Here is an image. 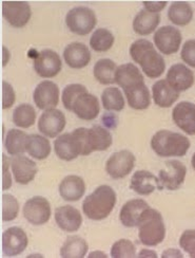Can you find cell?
I'll use <instances>...</instances> for the list:
<instances>
[{
  "instance_id": "cell-45",
  "label": "cell",
  "mask_w": 195,
  "mask_h": 258,
  "mask_svg": "<svg viewBox=\"0 0 195 258\" xmlns=\"http://www.w3.org/2000/svg\"><path fill=\"white\" fill-rule=\"evenodd\" d=\"M3 168H4V175H3V189L7 190L11 186H12V177H11L10 174V159L6 156L3 155Z\"/></svg>"
},
{
  "instance_id": "cell-19",
  "label": "cell",
  "mask_w": 195,
  "mask_h": 258,
  "mask_svg": "<svg viewBox=\"0 0 195 258\" xmlns=\"http://www.w3.org/2000/svg\"><path fill=\"white\" fill-rule=\"evenodd\" d=\"M12 171L17 183L26 185L34 180L37 174V165L33 160L20 155L12 160Z\"/></svg>"
},
{
  "instance_id": "cell-48",
  "label": "cell",
  "mask_w": 195,
  "mask_h": 258,
  "mask_svg": "<svg viewBox=\"0 0 195 258\" xmlns=\"http://www.w3.org/2000/svg\"><path fill=\"white\" fill-rule=\"evenodd\" d=\"M161 257H164V258H177V257H180V258H182L183 254L180 251L176 250V249H168L161 254Z\"/></svg>"
},
{
  "instance_id": "cell-21",
  "label": "cell",
  "mask_w": 195,
  "mask_h": 258,
  "mask_svg": "<svg viewBox=\"0 0 195 258\" xmlns=\"http://www.w3.org/2000/svg\"><path fill=\"white\" fill-rule=\"evenodd\" d=\"M54 149L57 157L63 161H72L81 154L79 143L73 133L59 136L54 142Z\"/></svg>"
},
{
  "instance_id": "cell-9",
  "label": "cell",
  "mask_w": 195,
  "mask_h": 258,
  "mask_svg": "<svg viewBox=\"0 0 195 258\" xmlns=\"http://www.w3.org/2000/svg\"><path fill=\"white\" fill-rule=\"evenodd\" d=\"M181 40L180 31L172 26L161 27L154 34V44L165 55L175 54L179 50Z\"/></svg>"
},
{
  "instance_id": "cell-27",
  "label": "cell",
  "mask_w": 195,
  "mask_h": 258,
  "mask_svg": "<svg viewBox=\"0 0 195 258\" xmlns=\"http://www.w3.org/2000/svg\"><path fill=\"white\" fill-rule=\"evenodd\" d=\"M115 81L119 85V87L123 89H127L131 86H134L138 83H144V75L134 63L128 62L124 63L122 66L117 67Z\"/></svg>"
},
{
  "instance_id": "cell-31",
  "label": "cell",
  "mask_w": 195,
  "mask_h": 258,
  "mask_svg": "<svg viewBox=\"0 0 195 258\" xmlns=\"http://www.w3.org/2000/svg\"><path fill=\"white\" fill-rule=\"evenodd\" d=\"M89 245L79 236H69L60 249L62 258H83L88 253Z\"/></svg>"
},
{
  "instance_id": "cell-16",
  "label": "cell",
  "mask_w": 195,
  "mask_h": 258,
  "mask_svg": "<svg viewBox=\"0 0 195 258\" xmlns=\"http://www.w3.org/2000/svg\"><path fill=\"white\" fill-rule=\"evenodd\" d=\"M167 82L176 91H186L194 84V73L186 64L175 63L170 67L167 73Z\"/></svg>"
},
{
  "instance_id": "cell-12",
  "label": "cell",
  "mask_w": 195,
  "mask_h": 258,
  "mask_svg": "<svg viewBox=\"0 0 195 258\" xmlns=\"http://www.w3.org/2000/svg\"><path fill=\"white\" fill-rule=\"evenodd\" d=\"M27 233L18 227H12L3 234V253L7 257L20 255L28 246Z\"/></svg>"
},
{
  "instance_id": "cell-49",
  "label": "cell",
  "mask_w": 195,
  "mask_h": 258,
  "mask_svg": "<svg viewBox=\"0 0 195 258\" xmlns=\"http://www.w3.org/2000/svg\"><path fill=\"white\" fill-rule=\"evenodd\" d=\"M138 257H158V255H157V253L156 252H154V251H152V250H148V249H144V250H142L140 251L139 253H138V255H137Z\"/></svg>"
},
{
  "instance_id": "cell-2",
  "label": "cell",
  "mask_w": 195,
  "mask_h": 258,
  "mask_svg": "<svg viewBox=\"0 0 195 258\" xmlns=\"http://www.w3.org/2000/svg\"><path fill=\"white\" fill-rule=\"evenodd\" d=\"M116 204V192L109 185H101L86 197L82 203V211L91 220L106 219Z\"/></svg>"
},
{
  "instance_id": "cell-26",
  "label": "cell",
  "mask_w": 195,
  "mask_h": 258,
  "mask_svg": "<svg viewBox=\"0 0 195 258\" xmlns=\"http://www.w3.org/2000/svg\"><path fill=\"white\" fill-rule=\"evenodd\" d=\"M152 93L154 103L160 108H169L179 98V92L173 89L167 80L157 81L153 85Z\"/></svg>"
},
{
  "instance_id": "cell-11",
  "label": "cell",
  "mask_w": 195,
  "mask_h": 258,
  "mask_svg": "<svg viewBox=\"0 0 195 258\" xmlns=\"http://www.w3.org/2000/svg\"><path fill=\"white\" fill-rule=\"evenodd\" d=\"M3 15L13 28H24L30 21L32 10L26 2H4Z\"/></svg>"
},
{
  "instance_id": "cell-15",
  "label": "cell",
  "mask_w": 195,
  "mask_h": 258,
  "mask_svg": "<svg viewBox=\"0 0 195 258\" xmlns=\"http://www.w3.org/2000/svg\"><path fill=\"white\" fill-rule=\"evenodd\" d=\"M175 125L187 135H195V104L191 102L178 103L172 111Z\"/></svg>"
},
{
  "instance_id": "cell-39",
  "label": "cell",
  "mask_w": 195,
  "mask_h": 258,
  "mask_svg": "<svg viewBox=\"0 0 195 258\" xmlns=\"http://www.w3.org/2000/svg\"><path fill=\"white\" fill-rule=\"evenodd\" d=\"M111 257L113 258H134L136 249L134 243L129 239H119L111 248Z\"/></svg>"
},
{
  "instance_id": "cell-18",
  "label": "cell",
  "mask_w": 195,
  "mask_h": 258,
  "mask_svg": "<svg viewBox=\"0 0 195 258\" xmlns=\"http://www.w3.org/2000/svg\"><path fill=\"white\" fill-rule=\"evenodd\" d=\"M63 58L72 69H82L88 66L91 60L89 48L81 42H72L63 51Z\"/></svg>"
},
{
  "instance_id": "cell-13",
  "label": "cell",
  "mask_w": 195,
  "mask_h": 258,
  "mask_svg": "<svg viewBox=\"0 0 195 258\" xmlns=\"http://www.w3.org/2000/svg\"><path fill=\"white\" fill-rule=\"evenodd\" d=\"M33 100L41 110L54 109L59 102L58 86L51 81L39 83L33 92Z\"/></svg>"
},
{
  "instance_id": "cell-10",
  "label": "cell",
  "mask_w": 195,
  "mask_h": 258,
  "mask_svg": "<svg viewBox=\"0 0 195 258\" xmlns=\"http://www.w3.org/2000/svg\"><path fill=\"white\" fill-rule=\"evenodd\" d=\"M50 202L41 196L30 198L24 206L25 218L34 225H42L47 223L51 217Z\"/></svg>"
},
{
  "instance_id": "cell-5",
  "label": "cell",
  "mask_w": 195,
  "mask_h": 258,
  "mask_svg": "<svg viewBox=\"0 0 195 258\" xmlns=\"http://www.w3.org/2000/svg\"><path fill=\"white\" fill-rule=\"evenodd\" d=\"M97 24L94 11L86 7H76L70 10L66 16V25L74 34L80 36L91 33Z\"/></svg>"
},
{
  "instance_id": "cell-41",
  "label": "cell",
  "mask_w": 195,
  "mask_h": 258,
  "mask_svg": "<svg viewBox=\"0 0 195 258\" xmlns=\"http://www.w3.org/2000/svg\"><path fill=\"white\" fill-rule=\"evenodd\" d=\"M179 245L191 258H195V230L183 232L179 238Z\"/></svg>"
},
{
  "instance_id": "cell-51",
  "label": "cell",
  "mask_w": 195,
  "mask_h": 258,
  "mask_svg": "<svg viewBox=\"0 0 195 258\" xmlns=\"http://www.w3.org/2000/svg\"><path fill=\"white\" fill-rule=\"evenodd\" d=\"M89 257L90 258H92V257H108V255L104 252H101V251H95V252L90 253Z\"/></svg>"
},
{
  "instance_id": "cell-8",
  "label": "cell",
  "mask_w": 195,
  "mask_h": 258,
  "mask_svg": "<svg viewBox=\"0 0 195 258\" xmlns=\"http://www.w3.org/2000/svg\"><path fill=\"white\" fill-rule=\"evenodd\" d=\"M33 67L35 72L43 79L54 78L61 71L62 61L58 53L46 49L40 51L34 58Z\"/></svg>"
},
{
  "instance_id": "cell-20",
  "label": "cell",
  "mask_w": 195,
  "mask_h": 258,
  "mask_svg": "<svg viewBox=\"0 0 195 258\" xmlns=\"http://www.w3.org/2000/svg\"><path fill=\"white\" fill-rule=\"evenodd\" d=\"M55 221L62 231L73 233L81 227L82 217L77 209L71 206H63L55 210Z\"/></svg>"
},
{
  "instance_id": "cell-47",
  "label": "cell",
  "mask_w": 195,
  "mask_h": 258,
  "mask_svg": "<svg viewBox=\"0 0 195 258\" xmlns=\"http://www.w3.org/2000/svg\"><path fill=\"white\" fill-rule=\"evenodd\" d=\"M103 122L105 123V125L109 128H115L116 124H117V119L116 116L112 113H106L103 117Z\"/></svg>"
},
{
  "instance_id": "cell-24",
  "label": "cell",
  "mask_w": 195,
  "mask_h": 258,
  "mask_svg": "<svg viewBox=\"0 0 195 258\" xmlns=\"http://www.w3.org/2000/svg\"><path fill=\"white\" fill-rule=\"evenodd\" d=\"M58 191L63 200L70 202L78 201L84 195L85 183L81 177L71 175L60 182Z\"/></svg>"
},
{
  "instance_id": "cell-44",
  "label": "cell",
  "mask_w": 195,
  "mask_h": 258,
  "mask_svg": "<svg viewBox=\"0 0 195 258\" xmlns=\"http://www.w3.org/2000/svg\"><path fill=\"white\" fill-rule=\"evenodd\" d=\"M16 101V94L12 85L8 82H3V108L9 109L14 105Z\"/></svg>"
},
{
  "instance_id": "cell-30",
  "label": "cell",
  "mask_w": 195,
  "mask_h": 258,
  "mask_svg": "<svg viewBox=\"0 0 195 258\" xmlns=\"http://www.w3.org/2000/svg\"><path fill=\"white\" fill-rule=\"evenodd\" d=\"M27 153L37 160H45L51 154L50 141L40 135H29L26 144Z\"/></svg>"
},
{
  "instance_id": "cell-35",
  "label": "cell",
  "mask_w": 195,
  "mask_h": 258,
  "mask_svg": "<svg viewBox=\"0 0 195 258\" xmlns=\"http://www.w3.org/2000/svg\"><path fill=\"white\" fill-rule=\"evenodd\" d=\"M36 121L35 108L30 104H21L17 106L13 112V122L17 127L30 128Z\"/></svg>"
},
{
  "instance_id": "cell-7",
  "label": "cell",
  "mask_w": 195,
  "mask_h": 258,
  "mask_svg": "<svg viewBox=\"0 0 195 258\" xmlns=\"http://www.w3.org/2000/svg\"><path fill=\"white\" fill-rule=\"evenodd\" d=\"M135 161V156L130 150H119L108 159L106 171L112 179H123L133 170Z\"/></svg>"
},
{
  "instance_id": "cell-1",
  "label": "cell",
  "mask_w": 195,
  "mask_h": 258,
  "mask_svg": "<svg viewBox=\"0 0 195 258\" xmlns=\"http://www.w3.org/2000/svg\"><path fill=\"white\" fill-rule=\"evenodd\" d=\"M130 55L150 79H157L165 72L166 62L164 57L155 50L152 42L147 39L134 41L130 47Z\"/></svg>"
},
{
  "instance_id": "cell-25",
  "label": "cell",
  "mask_w": 195,
  "mask_h": 258,
  "mask_svg": "<svg viewBox=\"0 0 195 258\" xmlns=\"http://www.w3.org/2000/svg\"><path fill=\"white\" fill-rule=\"evenodd\" d=\"M128 104L135 110H145L151 104V95L148 87L144 83H138L124 89Z\"/></svg>"
},
{
  "instance_id": "cell-3",
  "label": "cell",
  "mask_w": 195,
  "mask_h": 258,
  "mask_svg": "<svg viewBox=\"0 0 195 258\" xmlns=\"http://www.w3.org/2000/svg\"><path fill=\"white\" fill-rule=\"evenodd\" d=\"M138 237L147 246H156L166 237V227L161 214L154 209L144 211L138 222Z\"/></svg>"
},
{
  "instance_id": "cell-43",
  "label": "cell",
  "mask_w": 195,
  "mask_h": 258,
  "mask_svg": "<svg viewBox=\"0 0 195 258\" xmlns=\"http://www.w3.org/2000/svg\"><path fill=\"white\" fill-rule=\"evenodd\" d=\"M180 56L188 66L195 68V39H189L183 44Z\"/></svg>"
},
{
  "instance_id": "cell-33",
  "label": "cell",
  "mask_w": 195,
  "mask_h": 258,
  "mask_svg": "<svg viewBox=\"0 0 195 258\" xmlns=\"http://www.w3.org/2000/svg\"><path fill=\"white\" fill-rule=\"evenodd\" d=\"M28 135L19 129H11L5 138V146L11 156H20L25 154Z\"/></svg>"
},
{
  "instance_id": "cell-23",
  "label": "cell",
  "mask_w": 195,
  "mask_h": 258,
  "mask_svg": "<svg viewBox=\"0 0 195 258\" xmlns=\"http://www.w3.org/2000/svg\"><path fill=\"white\" fill-rule=\"evenodd\" d=\"M149 204L143 199H132L124 204L122 208L119 219L127 228H135L138 225L140 216L147 210Z\"/></svg>"
},
{
  "instance_id": "cell-37",
  "label": "cell",
  "mask_w": 195,
  "mask_h": 258,
  "mask_svg": "<svg viewBox=\"0 0 195 258\" xmlns=\"http://www.w3.org/2000/svg\"><path fill=\"white\" fill-rule=\"evenodd\" d=\"M114 45V35L109 30L101 28L94 31L90 38V47L96 52H107Z\"/></svg>"
},
{
  "instance_id": "cell-22",
  "label": "cell",
  "mask_w": 195,
  "mask_h": 258,
  "mask_svg": "<svg viewBox=\"0 0 195 258\" xmlns=\"http://www.w3.org/2000/svg\"><path fill=\"white\" fill-rule=\"evenodd\" d=\"M130 188L142 196H149L156 188L161 190L159 179L148 170H137L133 175Z\"/></svg>"
},
{
  "instance_id": "cell-46",
  "label": "cell",
  "mask_w": 195,
  "mask_h": 258,
  "mask_svg": "<svg viewBox=\"0 0 195 258\" xmlns=\"http://www.w3.org/2000/svg\"><path fill=\"white\" fill-rule=\"evenodd\" d=\"M145 10L150 13H156L158 14L160 11L164 10L168 3L167 2H144L143 3Z\"/></svg>"
},
{
  "instance_id": "cell-4",
  "label": "cell",
  "mask_w": 195,
  "mask_h": 258,
  "mask_svg": "<svg viewBox=\"0 0 195 258\" xmlns=\"http://www.w3.org/2000/svg\"><path fill=\"white\" fill-rule=\"evenodd\" d=\"M191 146L189 139L177 133L159 131L151 139V147L154 153L162 158L183 157Z\"/></svg>"
},
{
  "instance_id": "cell-38",
  "label": "cell",
  "mask_w": 195,
  "mask_h": 258,
  "mask_svg": "<svg viewBox=\"0 0 195 258\" xmlns=\"http://www.w3.org/2000/svg\"><path fill=\"white\" fill-rule=\"evenodd\" d=\"M85 92H88V89H86L81 84L68 85L67 87L63 89L62 96H61L64 108L69 111H72L75 101L78 99L79 95H81L82 93H85Z\"/></svg>"
},
{
  "instance_id": "cell-50",
  "label": "cell",
  "mask_w": 195,
  "mask_h": 258,
  "mask_svg": "<svg viewBox=\"0 0 195 258\" xmlns=\"http://www.w3.org/2000/svg\"><path fill=\"white\" fill-rule=\"evenodd\" d=\"M10 58H11V53L8 50V48L4 46L3 47V64H4V67L7 66L8 62L10 61Z\"/></svg>"
},
{
  "instance_id": "cell-14",
  "label": "cell",
  "mask_w": 195,
  "mask_h": 258,
  "mask_svg": "<svg viewBox=\"0 0 195 258\" xmlns=\"http://www.w3.org/2000/svg\"><path fill=\"white\" fill-rule=\"evenodd\" d=\"M67 121L63 112L58 109H49L43 112L38 121L39 132L48 138H55L66 127Z\"/></svg>"
},
{
  "instance_id": "cell-28",
  "label": "cell",
  "mask_w": 195,
  "mask_h": 258,
  "mask_svg": "<svg viewBox=\"0 0 195 258\" xmlns=\"http://www.w3.org/2000/svg\"><path fill=\"white\" fill-rule=\"evenodd\" d=\"M160 16L156 13H150L146 10H142L134 17L133 20V30L138 35H150L153 33L159 25Z\"/></svg>"
},
{
  "instance_id": "cell-42",
  "label": "cell",
  "mask_w": 195,
  "mask_h": 258,
  "mask_svg": "<svg viewBox=\"0 0 195 258\" xmlns=\"http://www.w3.org/2000/svg\"><path fill=\"white\" fill-rule=\"evenodd\" d=\"M72 133L75 137H76L77 141L79 143L80 152H81L80 156L91 155L93 152H92V149L89 144V129L80 127V128L75 129V131H73Z\"/></svg>"
},
{
  "instance_id": "cell-34",
  "label": "cell",
  "mask_w": 195,
  "mask_h": 258,
  "mask_svg": "<svg viewBox=\"0 0 195 258\" xmlns=\"http://www.w3.org/2000/svg\"><path fill=\"white\" fill-rule=\"evenodd\" d=\"M117 66L110 58L100 59L95 63L93 74L94 78L103 85H112L116 83L115 74Z\"/></svg>"
},
{
  "instance_id": "cell-52",
  "label": "cell",
  "mask_w": 195,
  "mask_h": 258,
  "mask_svg": "<svg viewBox=\"0 0 195 258\" xmlns=\"http://www.w3.org/2000/svg\"><path fill=\"white\" fill-rule=\"evenodd\" d=\"M191 164H192V167H193V168H194V170H195V153H194V154H193V156H192Z\"/></svg>"
},
{
  "instance_id": "cell-36",
  "label": "cell",
  "mask_w": 195,
  "mask_h": 258,
  "mask_svg": "<svg viewBox=\"0 0 195 258\" xmlns=\"http://www.w3.org/2000/svg\"><path fill=\"white\" fill-rule=\"evenodd\" d=\"M104 108L108 111H122L125 108V99L118 88L109 87L102 94Z\"/></svg>"
},
{
  "instance_id": "cell-29",
  "label": "cell",
  "mask_w": 195,
  "mask_h": 258,
  "mask_svg": "<svg viewBox=\"0 0 195 258\" xmlns=\"http://www.w3.org/2000/svg\"><path fill=\"white\" fill-rule=\"evenodd\" d=\"M168 18L173 25L185 27L193 18L192 7L186 2L172 3L168 10Z\"/></svg>"
},
{
  "instance_id": "cell-6",
  "label": "cell",
  "mask_w": 195,
  "mask_h": 258,
  "mask_svg": "<svg viewBox=\"0 0 195 258\" xmlns=\"http://www.w3.org/2000/svg\"><path fill=\"white\" fill-rule=\"evenodd\" d=\"M187 175V167L177 160H170L165 163V167L159 170L158 179L161 190L167 188L169 190L178 189Z\"/></svg>"
},
{
  "instance_id": "cell-17",
  "label": "cell",
  "mask_w": 195,
  "mask_h": 258,
  "mask_svg": "<svg viewBox=\"0 0 195 258\" xmlns=\"http://www.w3.org/2000/svg\"><path fill=\"white\" fill-rule=\"evenodd\" d=\"M72 111L81 120L92 121L96 119L101 111L99 99L89 92L82 93L75 101Z\"/></svg>"
},
{
  "instance_id": "cell-32",
  "label": "cell",
  "mask_w": 195,
  "mask_h": 258,
  "mask_svg": "<svg viewBox=\"0 0 195 258\" xmlns=\"http://www.w3.org/2000/svg\"><path fill=\"white\" fill-rule=\"evenodd\" d=\"M113 139L110 132L103 126L94 125L89 129V144L92 152H103L112 145Z\"/></svg>"
},
{
  "instance_id": "cell-40",
  "label": "cell",
  "mask_w": 195,
  "mask_h": 258,
  "mask_svg": "<svg viewBox=\"0 0 195 258\" xmlns=\"http://www.w3.org/2000/svg\"><path fill=\"white\" fill-rule=\"evenodd\" d=\"M19 203L18 200L10 194L3 195V220L5 222L13 221L18 216Z\"/></svg>"
}]
</instances>
